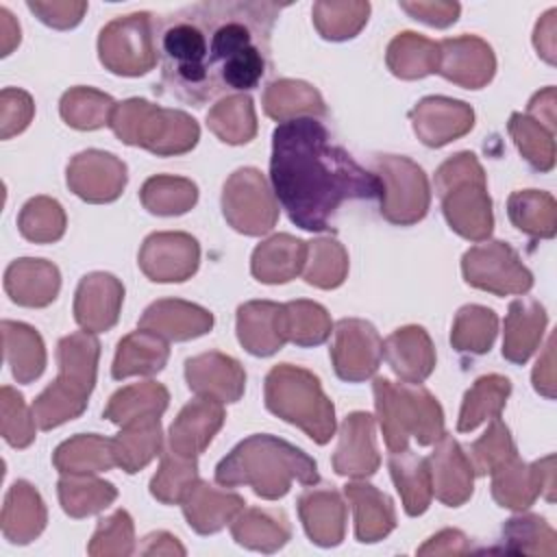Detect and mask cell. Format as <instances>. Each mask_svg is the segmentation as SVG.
Instances as JSON below:
<instances>
[{
  "mask_svg": "<svg viewBox=\"0 0 557 557\" xmlns=\"http://www.w3.org/2000/svg\"><path fill=\"white\" fill-rule=\"evenodd\" d=\"M287 4L202 0L157 17L161 87L202 107L222 94L248 91L270 67V39Z\"/></svg>",
  "mask_w": 557,
  "mask_h": 557,
  "instance_id": "6da1fadb",
  "label": "cell"
},
{
  "mask_svg": "<svg viewBox=\"0 0 557 557\" xmlns=\"http://www.w3.org/2000/svg\"><path fill=\"white\" fill-rule=\"evenodd\" d=\"M270 183L302 231H326L346 200H381L383 181L335 146L318 117L281 122L272 133Z\"/></svg>",
  "mask_w": 557,
  "mask_h": 557,
  "instance_id": "7a4b0ae2",
  "label": "cell"
},
{
  "mask_svg": "<svg viewBox=\"0 0 557 557\" xmlns=\"http://www.w3.org/2000/svg\"><path fill=\"white\" fill-rule=\"evenodd\" d=\"M318 463L298 446L270 433H255L242 440L218 466L215 481L222 487L248 485L265 500L283 498L292 481L318 483Z\"/></svg>",
  "mask_w": 557,
  "mask_h": 557,
  "instance_id": "3957f363",
  "label": "cell"
},
{
  "mask_svg": "<svg viewBox=\"0 0 557 557\" xmlns=\"http://www.w3.org/2000/svg\"><path fill=\"white\" fill-rule=\"evenodd\" d=\"M100 342L94 333L65 335L57 346L59 376L33 403L30 411L41 431L78 418L96 383Z\"/></svg>",
  "mask_w": 557,
  "mask_h": 557,
  "instance_id": "277c9868",
  "label": "cell"
},
{
  "mask_svg": "<svg viewBox=\"0 0 557 557\" xmlns=\"http://www.w3.org/2000/svg\"><path fill=\"white\" fill-rule=\"evenodd\" d=\"M372 389L389 453L405 450L409 437H416L420 446H429L444 435V411L437 398L420 383H394L376 376Z\"/></svg>",
  "mask_w": 557,
  "mask_h": 557,
  "instance_id": "5b68a950",
  "label": "cell"
},
{
  "mask_svg": "<svg viewBox=\"0 0 557 557\" xmlns=\"http://www.w3.org/2000/svg\"><path fill=\"white\" fill-rule=\"evenodd\" d=\"M435 189L442 211L455 233L483 242L494 228L492 200L487 196L483 168L472 152H457L435 172Z\"/></svg>",
  "mask_w": 557,
  "mask_h": 557,
  "instance_id": "8992f818",
  "label": "cell"
},
{
  "mask_svg": "<svg viewBox=\"0 0 557 557\" xmlns=\"http://www.w3.org/2000/svg\"><path fill=\"white\" fill-rule=\"evenodd\" d=\"M263 392L268 411L302 429L315 444H326L333 437L335 409L313 372L278 363L268 372Z\"/></svg>",
  "mask_w": 557,
  "mask_h": 557,
  "instance_id": "52a82bcc",
  "label": "cell"
},
{
  "mask_svg": "<svg viewBox=\"0 0 557 557\" xmlns=\"http://www.w3.org/2000/svg\"><path fill=\"white\" fill-rule=\"evenodd\" d=\"M111 131L128 146H139L159 157L183 154L198 144L200 128L194 117L176 109H163L141 98L117 102Z\"/></svg>",
  "mask_w": 557,
  "mask_h": 557,
  "instance_id": "ba28073f",
  "label": "cell"
},
{
  "mask_svg": "<svg viewBox=\"0 0 557 557\" xmlns=\"http://www.w3.org/2000/svg\"><path fill=\"white\" fill-rule=\"evenodd\" d=\"M100 63L120 76H141L154 67L157 17L148 11L111 20L98 37Z\"/></svg>",
  "mask_w": 557,
  "mask_h": 557,
  "instance_id": "9c48e42d",
  "label": "cell"
},
{
  "mask_svg": "<svg viewBox=\"0 0 557 557\" xmlns=\"http://www.w3.org/2000/svg\"><path fill=\"white\" fill-rule=\"evenodd\" d=\"M374 174L383 181L381 215L400 226L420 222L431 202L429 181L424 170L407 157L379 154L374 159Z\"/></svg>",
  "mask_w": 557,
  "mask_h": 557,
  "instance_id": "30bf717a",
  "label": "cell"
},
{
  "mask_svg": "<svg viewBox=\"0 0 557 557\" xmlns=\"http://www.w3.org/2000/svg\"><path fill=\"white\" fill-rule=\"evenodd\" d=\"M226 222L244 235H263L274 228L278 207L268 181L257 168H242L231 174L222 191Z\"/></svg>",
  "mask_w": 557,
  "mask_h": 557,
  "instance_id": "8fae6325",
  "label": "cell"
},
{
  "mask_svg": "<svg viewBox=\"0 0 557 557\" xmlns=\"http://www.w3.org/2000/svg\"><path fill=\"white\" fill-rule=\"evenodd\" d=\"M461 272L468 285L496 296L527 294L533 287V274L505 242L472 246L461 259Z\"/></svg>",
  "mask_w": 557,
  "mask_h": 557,
  "instance_id": "7c38bea8",
  "label": "cell"
},
{
  "mask_svg": "<svg viewBox=\"0 0 557 557\" xmlns=\"http://www.w3.org/2000/svg\"><path fill=\"white\" fill-rule=\"evenodd\" d=\"M331 359L342 381L359 383L372 376L383 359V339L376 329L357 318H344L335 324Z\"/></svg>",
  "mask_w": 557,
  "mask_h": 557,
  "instance_id": "4fadbf2b",
  "label": "cell"
},
{
  "mask_svg": "<svg viewBox=\"0 0 557 557\" xmlns=\"http://www.w3.org/2000/svg\"><path fill=\"white\" fill-rule=\"evenodd\" d=\"M200 246L187 233H152L139 250V268L154 283H181L198 270Z\"/></svg>",
  "mask_w": 557,
  "mask_h": 557,
  "instance_id": "5bb4252c",
  "label": "cell"
},
{
  "mask_svg": "<svg viewBox=\"0 0 557 557\" xmlns=\"http://www.w3.org/2000/svg\"><path fill=\"white\" fill-rule=\"evenodd\" d=\"M553 463H555L553 455L535 461L533 466H527L522 459L513 457L511 461L500 466L496 472H492L494 500L500 507L522 511L529 505H533L537 494L544 492L546 498L553 503L555 500V496H553V490H555Z\"/></svg>",
  "mask_w": 557,
  "mask_h": 557,
  "instance_id": "9a60e30c",
  "label": "cell"
},
{
  "mask_svg": "<svg viewBox=\"0 0 557 557\" xmlns=\"http://www.w3.org/2000/svg\"><path fill=\"white\" fill-rule=\"evenodd\" d=\"M67 185L87 202H111L126 185V165L111 152L85 150L70 161Z\"/></svg>",
  "mask_w": 557,
  "mask_h": 557,
  "instance_id": "2e32d148",
  "label": "cell"
},
{
  "mask_svg": "<svg viewBox=\"0 0 557 557\" xmlns=\"http://www.w3.org/2000/svg\"><path fill=\"white\" fill-rule=\"evenodd\" d=\"M437 46V74H442L446 81L466 89H481L492 81L496 72V59L492 48L481 37L461 35L442 39Z\"/></svg>",
  "mask_w": 557,
  "mask_h": 557,
  "instance_id": "e0dca14e",
  "label": "cell"
},
{
  "mask_svg": "<svg viewBox=\"0 0 557 557\" xmlns=\"http://www.w3.org/2000/svg\"><path fill=\"white\" fill-rule=\"evenodd\" d=\"M413 131L429 148L446 146L466 135L474 126V111L470 104L444 96H426L411 111Z\"/></svg>",
  "mask_w": 557,
  "mask_h": 557,
  "instance_id": "ac0fdd59",
  "label": "cell"
},
{
  "mask_svg": "<svg viewBox=\"0 0 557 557\" xmlns=\"http://www.w3.org/2000/svg\"><path fill=\"white\" fill-rule=\"evenodd\" d=\"M185 379L196 396L218 403H237L246 387V372L239 361L218 350L187 359Z\"/></svg>",
  "mask_w": 557,
  "mask_h": 557,
  "instance_id": "d6986e66",
  "label": "cell"
},
{
  "mask_svg": "<svg viewBox=\"0 0 557 557\" xmlns=\"http://www.w3.org/2000/svg\"><path fill=\"white\" fill-rule=\"evenodd\" d=\"M122 300L124 287L113 274H85L76 287L74 320L87 333L109 331L117 322Z\"/></svg>",
  "mask_w": 557,
  "mask_h": 557,
  "instance_id": "ffe728a7",
  "label": "cell"
},
{
  "mask_svg": "<svg viewBox=\"0 0 557 557\" xmlns=\"http://www.w3.org/2000/svg\"><path fill=\"white\" fill-rule=\"evenodd\" d=\"M426 461L435 498L446 507H461L472 496L474 468L470 457L448 433H444Z\"/></svg>",
  "mask_w": 557,
  "mask_h": 557,
  "instance_id": "44dd1931",
  "label": "cell"
},
{
  "mask_svg": "<svg viewBox=\"0 0 557 557\" xmlns=\"http://www.w3.org/2000/svg\"><path fill=\"white\" fill-rule=\"evenodd\" d=\"M224 407L213 398L198 396L187 403L170 426V450L183 457H198L224 424Z\"/></svg>",
  "mask_w": 557,
  "mask_h": 557,
  "instance_id": "7402d4cb",
  "label": "cell"
},
{
  "mask_svg": "<svg viewBox=\"0 0 557 557\" xmlns=\"http://www.w3.org/2000/svg\"><path fill=\"white\" fill-rule=\"evenodd\" d=\"M381 457L374 446V418L366 411L346 416L339 444L333 455V468L344 476H370L379 470Z\"/></svg>",
  "mask_w": 557,
  "mask_h": 557,
  "instance_id": "603a6c76",
  "label": "cell"
},
{
  "mask_svg": "<svg viewBox=\"0 0 557 557\" xmlns=\"http://www.w3.org/2000/svg\"><path fill=\"white\" fill-rule=\"evenodd\" d=\"M237 339L257 357H270L283 348L285 307L268 300H252L237 309Z\"/></svg>",
  "mask_w": 557,
  "mask_h": 557,
  "instance_id": "cb8c5ba5",
  "label": "cell"
},
{
  "mask_svg": "<svg viewBox=\"0 0 557 557\" xmlns=\"http://www.w3.org/2000/svg\"><path fill=\"white\" fill-rule=\"evenodd\" d=\"M302 527L313 544L337 546L344 540L346 505L333 485L309 487L298 498Z\"/></svg>",
  "mask_w": 557,
  "mask_h": 557,
  "instance_id": "d4e9b609",
  "label": "cell"
},
{
  "mask_svg": "<svg viewBox=\"0 0 557 557\" xmlns=\"http://www.w3.org/2000/svg\"><path fill=\"white\" fill-rule=\"evenodd\" d=\"M137 326L152 331L163 339L185 342V339H194L209 333L213 326V315L211 311L198 305L176 300V298H165V300L152 302L139 318Z\"/></svg>",
  "mask_w": 557,
  "mask_h": 557,
  "instance_id": "484cf974",
  "label": "cell"
},
{
  "mask_svg": "<svg viewBox=\"0 0 557 557\" xmlns=\"http://www.w3.org/2000/svg\"><path fill=\"white\" fill-rule=\"evenodd\" d=\"M383 357L405 383H422L435 368V348L422 326L396 329L383 342Z\"/></svg>",
  "mask_w": 557,
  "mask_h": 557,
  "instance_id": "4316f807",
  "label": "cell"
},
{
  "mask_svg": "<svg viewBox=\"0 0 557 557\" xmlns=\"http://www.w3.org/2000/svg\"><path fill=\"white\" fill-rule=\"evenodd\" d=\"M546 322H548V315L540 300L535 298L511 300L509 311L505 315L503 357L518 366L527 363L542 342Z\"/></svg>",
  "mask_w": 557,
  "mask_h": 557,
  "instance_id": "83f0119b",
  "label": "cell"
},
{
  "mask_svg": "<svg viewBox=\"0 0 557 557\" xmlns=\"http://www.w3.org/2000/svg\"><path fill=\"white\" fill-rule=\"evenodd\" d=\"M61 287L59 268L46 259H17L4 272V289L24 307L50 305Z\"/></svg>",
  "mask_w": 557,
  "mask_h": 557,
  "instance_id": "f1b7e54d",
  "label": "cell"
},
{
  "mask_svg": "<svg viewBox=\"0 0 557 557\" xmlns=\"http://www.w3.org/2000/svg\"><path fill=\"white\" fill-rule=\"evenodd\" d=\"M181 505H183L187 524L196 533L209 535L224 529L228 520L244 509L246 503L239 494L222 492L198 479Z\"/></svg>",
  "mask_w": 557,
  "mask_h": 557,
  "instance_id": "f546056e",
  "label": "cell"
},
{
  "mask_svg": "<svg viewBox=\"0 0 557 557\" xmlns=\"http://www.w3.org/2000/svg\"><path fill=\"white\" fill-rule=\"evenodd\" d=\"M344 494L352 505L355 535L363 544L383 540L396 529V513L392 498L370 483H346Z\"/></svg>",
  "mask_w": 557,
  "mask_h": 557,
  "instance_id": "4dcf8cb0",
  "label": "cell"
},
{
  "mask_svg": "<svg viewBox=\"0 0 557 557\" xmlns=\"http://www.w3.org/2000/svg\"><path fill=\"white\" fill-rule=\"evenodd\" d=\"M307 261V242L287 233L274 235L259 244L252 252L250 272L261 283H287L302 272Z\"/></svg>",
  "mask_w": 557,
  "mask_h": 557,
  "instance_id": "1f68e13d",
  "label": "cell"
},
{
  "mask_svg": "<svg viewBox=\"0 0 557 557\" xmlns=\"http://www.w3.org/2000/svg\"><path fill=\"white\" fill-rule=\"evenodd\" d=\"M168 357L170 348L161 335L146 329H137L128 333L124 339H120L111 366V376L115 381H122L133 374H157L168 363Z\"/></svg>",
  "mask_w": 557,
  "mask_h": 557,
  "instance_id": "d6a6232c",
  "label": "cell"
},
{
  "mask_svg": "<svg viewBox=\"0 0 557 557\" xmlns=\"http://www.w3.org/2000/svg\"><path fill=\"white\" fill-rule=\"evenodd\" d=\"M46 527V507L37 490L26 481H15L4 498L2 531L13 544L33 542Z\"/></svg>",
  "mask_w": 557,
  "mask_h": 557,
  "instance_id": "836d02e7",
  "label": "cell"
},
{
  "mask_svg": "<svg viewBox=\"0 0 557 557\" xmlns=\"http://www.w3.org/2000/svg\"><path fill=\"white\" fill-rule=\"evenodd\" d=\"M161 416H146L122 424L113 437V453L117 466L133 474L148 466L161 453Z\"/></svg>",
  "mask_w": 557,
  "mask_h": 557,
  "instance_id": "e575fe53",
  "label": "cell"
},
{
  "mask_svg": "<svg viewBox=\"0 0 557 557\" xmlns=\"http://www.w3.org/2000/svg\"><path fill=\"white\" fill-rule=\"evenodd\" d=\"M231 533L239 546L274 553L289 540V522L283 511L276 509H242L231 524Z\"/></svg>",
  "mask_w": 557,
  "mask_h": 557,
  "instance_id": "d590c367",
  "label": "cell"
},
{
  "mask_svg": "<svg viewBox=\"0 0 557 557\" xmlns=\"http://www.w3.org/2000/svg\"><path fill=\"white\" fill-rule=\"evenodd\" d=\"M263 111L281 124L294 117H322L326 107L320 91L309 83L281 78L265 87Z\"/></svg>",
  "mask_w": 557,
  "mask_h": 557,
  "instance_id": "8d00e7d4",
  "label": "cell"
},
{
  "mask_svg": "<svg viewBox=\"0 0 557 557\" xmlns=\"http://www.w3.org/2000/svg\"><path fill=\"white\" fill-rule=\"evenodd\" d=\"M389 474L403 498V507L407 516H420L429 509L433 485L431 470L424 457H418L409 448L400 453H389Z\"/></svg>",
  "mask_w": 557,
  "mask_h": 557,
  "instance_id": "74e56055",
  "label": "cell"
},
{
  "mask_svg": "<svg viewBox=\"0 0 557 557\" xmlns=\"http://www.w3.org/2000/svg\"><path fill=\"white\" fill-rule=\"evenodd\" d=\"M52 463L61 474H94L102 470L107 472L117 466L113 440L98 433L76 435L72 440H65L54 450Z\"/></svg>",
  "mask_w": 557,
  "mask_h": 557,
  "instance_id": "f35d334b",
  "label": "cell"
},
{
  "mask_svg": "<svg viewBox=\"0 0 557 557\" xmlns=\"http://www.w3.org/2000/svg\"><path fill=\"white\" fill-rule=\"evenodd\" d=\"M387 67L394 76L413 81L437 72L440 46L418 33H400L387 46Z\"/></svg>",
  "mask_w": 557,
  "mask_h": 557,
  "instance_id": "ab89813d",
  "label": "cell"
},
{
  "mask_svg": "<svg viewBox=\"0 0 557 557\" xmlns=\"http://www.w3.org/2000/svg\"><path fill=\"white\" fill-rule=\"evenodd\" d=\"M511 394V381L500 374H485L474 381V385L466 392L463 405L457 420L459 433H470L485 420L500 418V411Z\"/></svg>",
  "mask_w": 557,
  "mask_h": 557,
  "instance_id": "60d3db41",
  "label": "cell"
},
{
  "mask_svg": "<svg viewBox=\"0 0 557 557\" xmlns=\"http://www.w3.org/2000/svg\"><path fill=\"white\" fill-rule=\"evenodd\" d=\"M4 355L11 366L13 376L20 383L35 381L46 366V350L39 333L24 322H2Z\"/></svg>",
  "mask_w": 557,
  "mask_h": 557,
  "instance_id": "b9f144b4",
  "label": "cell"
},
{
  "mask_svg": "<svg viewBox=\"0 0 557 557\" xmlns=\"http://www.w3.org/2000/svg\"><path fill=\"white\" fill-rule=\"evenodd\" d=\"M507 213L511 224L537 239L555 237L557 205L548 191L522 189L513 191L507 200Z\"/></svg>",
  "mask_w": 557,
  "mask_h": 557,
  "instance_id": "7bdbcfd3",
  "label": "cell"
},
{
  "mask_svg": "<svg viewBox=\"0 0 557 557\" xmlns=\"http://www.w3.org/2000/svg\"><path fill=\"white\" fill-rule=\"evenodd\" d=\"M168 400H170V394L161 383H154V381L135 383L117 389L111 396L109 405L104 407L102 416L109 422L122 426L137 418L161 416L168 409Z\"/></svg>",
  "mask_w": 557,
  "mask_h": 557,
  "instance_id": "ee69618b",
  "label": "cell"
},
{
  "mask_svg": "<svg viewBox=\"0 0 557 557\" xmlns=\"http://www.w3.org/2000/svg\"><path fill=\"white\" fill-rule=\"evenodd\" d=\"M117 498V490L109 481L91 474H63L59 479V500L67 516L85 518L107 509Z\"/></svg>",
  "mask_w": 557,
  "mask_h": 557,
  "instance_id": "f6af8a7d",
  "label": "cell"
},
{
  "mask_svg": "<svg viewBox=\"0 0 557 557\" xmlns=\"http://www.w3.org/2000/svg\"><path fill=\"white\" fill-rule=\"evenodd\" d=\"M207 126L224 144H248L257 133L252 100L244 94L226 96L207 113Z\"/></svg>",
  "mask_w": 557,
  "mask_h": 557,
  "instance_id": "bcb514c9",
  "label": "cell"
},
{
  "mask_svg": "<svg viewBox=\"0 0 557 557\" xmlns=\"http://www.w3.org/2000/svg\"><path fill=\"white\" fill-rule=\"evenodd\" d=\"M498 333V318L492 309L481 305H466L457 311L450 342L459 352L483 355L490 352Z\"/></svg>",
  "mask_w": 557,
  "mask_h": 557,
  "instance_id": "7dc6e473",
  "label": "cell"
},
{
  "mask_svg": "<svg viewBox=\"0 0 557 557\" xmlns=\"http://www.w3.org/2000/svg\"><path fill=\"white\" fill-rule=\"evenodd\" d=\"M117 102L111 96L91 89V87H74L63 94L59 111L67 126L78 131H94L100 126H109L111 113Z\"/></svg>",
  "mask_w": 557,
  "mask_h": 557,
  "instance_id": "c3c4849f",
  "label": "cell"
},
{
  "mask_svg": "<svg viewBox=\"0 0 557 557\" xmlns=\"http://www.w3.org/2000/svg\"><path fill=\"white\" fill-rule=\"evenodd\" d=\"M141 205L157 215H181L198 200V187L181 176H152L139 191Z\"/></svg>",
  "mask_w": 557,
  "mask_h": 557,
  "instance_id": "681fc988",
  "label": "cell"
},
{
  "mask_svg": "<svg viewBox=\"0 0 557 557\" xmlns=\"http://www.w3.org/2000/svg\"><path fill=\"white\" fill-rule=\"evenodd\" d=\"M348 272V255L337 239L322 237L307 242L305 281L320 289L339 287Z\"/></svg>",
  "mask_w": 557,
  "mask_h": 557,
  "instance_id": "f907efd6",
  "label": "cell"
},
{
  "mask_svg": "<svg viewBox=\"0 0 557 557\" xmlns=\"http://www.w3.org/2000/svg\"><path fill=\"white\" fill-rule=\"evenodd\" d=\"M198 481L196 457H183L168 450L161 459L157 474L150 481V494L163 505H178Z\"/></svg>",
  "mask_w": 557,
  "mask_h": 557,
  "instance_id": "816d5d0a",
  "label": "cell"
},
{
  "mask_svg": "<svg viewBox=\"0 0 557 557\" xmlns=\"http://www.w3.org/2000/svg\"><path fill=\"white\" fill-rule=\"evenodd\" d=\"M285 335L296 346H318L331 335V318L326 309L313 300L285 302Z\"/></svg>",
  "mask_w": 557,
  "mask_h": 557,
  "instance_id": "f5cc1de1",
  "label": "cell"
},
{
  "mask_svg": "<svg viewBox=\"0 0 557 557\" xmlns=\"http://www.w3.org/2000/svg\"><path fill=\"white\" fill-rule=\"evenodd\" d=\"M368 2H315L311 9L318 33L331 41L355 37L368 22Z\"/></svg>",
  "mask_w": 557,
  "mask_h": 557,
  "instance_id": "db71d44e",
  "label": "cell"
},
{
  "mask_svg": "<svg viewBox=\"0 0 557 557\" xmlns=\"http://www.w3.org/2000/svg\"><path fill=\"white\" fill-rule=\"evenodd\" d=\"M509 133L522 152V157L529 161V165L537 172H548L555 165V139L546 126H542L537 120L529 117L527 113H513L509 117Z\"/></svg>",
  "mask_w": 557,
  "mask_h": 557,
  "instance_id": "11a10c76",
  "label": "cell"
},
{
  "mask_svg": "<svg viewBox=\"0 0 557 557\" xmlns=\"http://www.w3.org/2000/svg\"><path fill=\"white\" fill-rule=\"evenodd\" d=\"M17 226L20 233L35 244L57 242L65 233V213L57 200L37 196L22 207Z\"/></svg>",
  "mask_w": 557,
  "mask_h": 557,
  "instance_id": "9f6ffc18",
  "label": "cell"
},
{
  "mask_svg": "<svg viewBox=\"0 0 557 557\" xmlns=\"http://www.w3.org/2000/svg\"><path fill=\"white\" fill-rule=\"evenodd\" d=\"M513 457H518L516 444L507 424H503L500 418H494L487 431L470 446V461L474 474H492Z\"/></svg>",
  "mask_w": 557,
  "mask_h": 557,
  "instance_id": "6f0895ef",
  "label": "cell"
},
{
  "mask_svg": "<svg viewBox=\"0 0 557 557\" xmlns=\"http://www.w3.org/2000/svg\"><path fill=\"white\" fill-rule=\"evenodd\" d=\"M2 435L15 448H26L35 440V418L28 413L22 394L2 387Z\"/></svg>",
  "mask_w": 557,
  "mask_h": 557,
  "instance_id": "680465c9",
  "label": "cell"
},
{
  "mask_svg": "<svg viewBox=\"0 0 557 557\" xmlns=\"http://www.w3.org/2000/svg\"><path fill=\"white\" fill-rule=\"evenodd\" d=\"M91 555H131L133 553V520L128 511L117 509L113 516L98 522V529L87 548Z\"/></svg>",
  "mask_w": 557,
  "mask_h": 557,
  "instance_id": "91938a15",
  "label": "cell"
},
{
  "mask_svg": "<svg viewBox=\"0 0 557 557\" xmlns=\"http://www.w3.org/2000/svg\"><path fill=\"white\" fill-rule=\"evenodd\" d=\"M535 540L555 542V531L540 516H531L529 513V516L511 518L503 527V542L507 544L505 550H511V553H533L531 542H535Z\"/></svg>",
  "mask_w": 557,
  "mask_h": 557,
  "instance_id": "94428289",
  "label": "cell"
},
{
  "mask_svg": "<svg viewBox=\"0 0 557 557\" xmlns=\"http://www.w3.org/2000/svg\"><path fill=\"white\" fill-rule=\"evenodd\" d=\"M26 7L52 28H72L83 20L87 2H26Z\"/></svg>",
  "mask_w": 557,
  "mask_h": 557,
  "instance_id": "6125c7cd",
  "label": "cell"
},
{
  "mask_svg": "<svg viewBox=\"0 0 557 557\" xmlns=\"http://www.w3.org/2000/svg\"><path fill=\"white\" fill-rule=\"evenodd\" d=\"M403 11H407L413 20H420L429 26L446 28L457 22L461 7L457 2H400Z\"/></svg>",
  "mask_w": 557,
  "mask_h": 557,
  "instance_id": "be15d7a7",
  "label": "cell"
},
{
  "mask_svg": "<svg viewBox=\"0 0 557 557\" xmlns=\"http://www.w3.org/2000/svg\"><path fill=\"white\" fill-rule=\"evenodd\" d=\"M527 115L537 120L550 133H555V87L553 85H548L546 89H542L531 98Z\"/></svg>",
  "mask_w": 557,
  "mask_h": 557,
  "instance_id": "e7e4bbea",
  "label": "cell"
},
{
  "mask_svg": "<svg viewBox=\"0 0 557 557\" xmlns=\"http://www.w3.org/2000/svg\"><path fill=\"white\" fill-rule=\"evenodd\" d=\"M555 13L557 9H550L535 26L533 44L537 54H542L548 63H555Z\"/></svg>",
  "mask_w": 557,
  "mask_h": 557,
  "instance_id": "03108f58",
  "label": "cell"
},
{
  "mask_svg": "<svg viewBox=\"0 0 557 557\" xmlns=\"http://www.w3.org/2000/svg\"><path fill=\"white\" fill-rule=\"evenodd\" d=\"M553 385H555V376H553V337H550L546 344V350H544V359H537V363H535L533 387L540 394H544L546 398H553L555 396Z\"/></svg>",
  "mask_w": 557,
  "mask_h": 557,
  "instance_id": "003e7915",
  "label": "cell"
}]
</instances>
